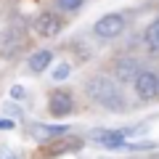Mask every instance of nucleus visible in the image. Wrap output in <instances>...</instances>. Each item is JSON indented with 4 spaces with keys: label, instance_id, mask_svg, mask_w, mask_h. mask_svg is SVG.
<instances>
[{
    "label": "nucleus",
    "instance_id": "obj_1",
    "mask_svg": "<svg viewBox=\"0 0 159 159\" xmlns=\"http://www.w3.org/2000/svg\"><path fill=\"white\" fill-rule=\"evenodd\" d=\"M85 90H88V96H90V101L101 103L109 111H122V109H125V96H122L119 88L114 85V80L103 77V74L90 77L88 85H85Z\"/></svg>",
    "mask_w": 159,
    "mask_h": 159
},
{
    "label": "nucleus",
    "instance_id": "obj_2",
    "mask_svg": "<svg viewBox=\"0 0 159 159\" xmlns=\"http://www.w3.org/2000/svg\"><path fill=\"white\" fill-rule=\"evenodd\" d=\"M125 32V16L122 13H106L93 24V34L101 40H114Z\"/></svg>",
    "mask_w": 159,
    "mask_h": 159
},
{
    "label": "nucleus",
    "instance_id": "obj_3",
    "mask_svg": "<svg viewBox=\"0 0 159 159\" xmlns=\"http://www.w3.org/2000/svg\"><path fill=\"white\" fill-rule=\"evenodd\" d=\"M72 109H74L72 90H64V88H58V90H53L51 96H48V111H51L53 117H66Z\"/></svg>",
    "mask_w": 159,
    "mask_h": 159
},
{
    "label": "nucleus",
    "instance_id": "obj_4",
    "mask_svg": "<svg viewBox=\"0 0 159 159\" xmlns=\"http://www.w3.org/2000/svg\"><path fill=\"white\" fill-rule=\"evenodd\" d=\"M133 85H135V93H138L141 101H151V98H157V93H159V74L141 72Z\"/></svg>",
    "mask_w": 159,
    "mask_h": 159
},
{
    "label": "nucleus",
    "instance_id": "obj_5",
    "mask_svg": "<svg viewBox=\"0 0 159 159\" xmlns=\"http://www.w3.org/2000/svg\"><path fill=\"white\" fill-rule=\"evenodd\" d=\"M111 72H114V77H117L119 82H135V77L141 74V64L133 56H125V58H117V61H114Z\"/></svg>",
    "mask_w": 159,
    "mask_h": 159
},
{
    "label": "nucleus",
    "instance_id": "obj_6",
    "mask_svg": "<svg viewBox=\"0 0 159 159\" xmlns=\"http://www.w3.org/2000/svg\"><path fill=\"white\" fill-rule=\"evenodd\" d=\"M61 19L56 16V13H51V11H45V13H40L37 16V21H34V29H37V34L40 37H56L58 32H61Z\"/></svg>",
    "mask_w": 159,
    "mask_h": 159
},
{
    "label": "nucleus",
    "instance_id": "obj_7",
    "mask_svg": "<svg viewBox=\"0 0 159 159\" xmlns=\"http://www.w3.org/2000/svg\"><path fill=\"white\" fill-rule=\"evenodd\" d=\"M51 58H53V51H45V48H40V51H34L32 56H29V72L40 74V72H45L48 66H51Z\"/></svg>",
    "mask_w": 159,
    "mask_h": 159
},
{
    "label": "nucleus",
    "instance_id": "obj_8",
    "mask_svg": "<svg viewBox=\"0 0 159 159\" xmlns=\"http://www.w3.org/2000/svg\"><path fill=\"white\" fill-rule=\"evenodd\" d=\"M29 133L37 141H48V138H56L61 133H66V127L64 125H40V122H34V125H29Z\"/></svg>",
    "mask_w": 159,
    "mask_h": 159
},
{
    "label": "nucleus",
    "instance_id": "obj_9",
    "mask_svg": "<svg viewBox=\"0 0 159 159\" xmlns=\"http://www.w3.org/2000/svg\"><path fill=\"white\" fill-rule=\"evenodd\" d=\"M125 135H127V130H96L93 133V141L103 143V146H119Z\"/></svg>",
    "mask_w": 159,
    "mask_h": 159
},
{
    "label": "nucleus",
    "instance_id": "obj_10",
    "mask_svg": "<svg viewBox=\"0 0 159 159\" xmlns=\"http://www.w3.org/2000/svg\"><path fill=\"white\" fill-rule=\"evenodd\" d=\"M146 45L151 51H159V19H154L146 29Z\"/></svg>",
    "mask_w": 159,
    "mask_h": 159
},
{
    "label": "nucleus",
    "instance_id": "obj_11",
    "mask_svg": "<svg viewBox=\"0 0 159 159\" xmlns=\"http://www.w3.org/2000/svg\"><path fill=\"white\" fill-rule=\"evenodd\" d=\"M56 3H58L61 11H77V8H82L85 0H56Z\"/></svg>",
    "mask_w": 159,
    "mask_h": 159
},
{
    "label": "nucleus",
    "instance_id": "obj_12",
    "mask_svg": "<svg viewBox=\"0 0 159 159\" xmlns=\"http://www.w3.org/2000/svg\"><path fill=\"white\" fill-rule=\"evenodd\" d=\"M69 72H72V66H69V64H58L56 72H53V77H56V80H66Z\"/></svg>",
    "mask_w": 159,
    "mask_h": 159
},
{
    "label": "nucleus",
    "instance_id": "obj_13",
    "mask_svg": "<svg viewBox=\"0 0 159 159\" xmlns=\"http://www.w3.org/2000/svg\"><path fill=\"white\" fill-rule=\"evenodd\" d=\"M24 96H27V93H24V88H21V85H13V88H11V98H16V101H21Z\"/></svg>",
    "mask_w": 159,
    "mask_h": 159
},
{
    "label": "nucleus",
    "instance_id": "obj_14",
    "mask_svg": "<svg viewBox=\"0 0 159 159\" xmlns=\"http://www.w3.org/2000/svg\"><path fill=\"white\" fill-rule=\"evenodd\" d=\"M13 127V119H0V130H11Z\"/></svg>",
    "mask_w": 159,
    "mask_h": 159
},
{
    "label": "nucleus",
    "instance_id": "obj_15",
    "mask_svg": "<svg viewBox=\"0 0 159 159\" xmlns=\"http://www.w3.org/2000/svg\"><path fill=\"white\" fill-rule=\"evenodd\" d=\"M0 159H16V157H13V151H8V148H0Z\"/></svg>",
    "mask_w": 159,
    "mask_h": 159
},
{
    "label": "nucleus",
    "instance_id": "obj_16",
    "mask_svg": "<svg viewBox=\"0 0 159 159\" xmlns=\"http://www.w3.org/2000/svg\"><path fill=\"white\" fill-rule=\"evenodd\" d=\"M6 114H13V117H16V114H21V111H19L16 106H8V103H6Z\"/></svg>",
    "mask_w": 159,
    "mask_h": 159
}]
</instances>
